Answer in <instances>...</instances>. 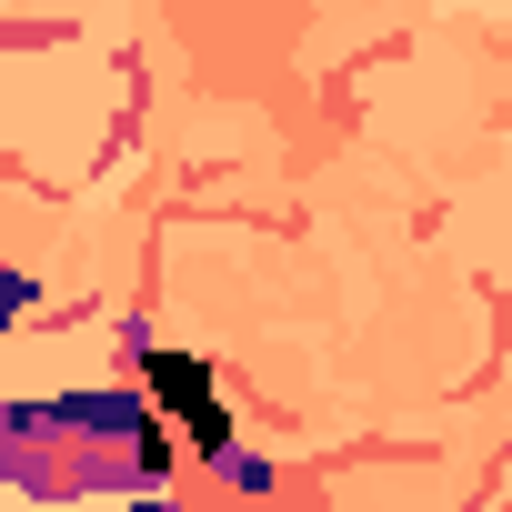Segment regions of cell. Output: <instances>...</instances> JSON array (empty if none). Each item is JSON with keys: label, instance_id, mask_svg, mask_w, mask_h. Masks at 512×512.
Returning a JSON list of instances; mask_svg holds the SVG:
<instances>
[{"label": "cell", "instance_id": "6da1fadb", "mask_svg": "<svg viewBox=\"0 0 512 512\" xmlns=\"http://www.w3.org/2000/svg\"><path fill=\"white\" fill-rule=\"evenodd\" d=\"M141 372H151V392H161V402H171V412L201 432V452L221 462V452H231V412H221V392L201 382V362H191V352H151Z\"/></svg>", "mask_w": 512, "mask_h": 512}]
</instances>
